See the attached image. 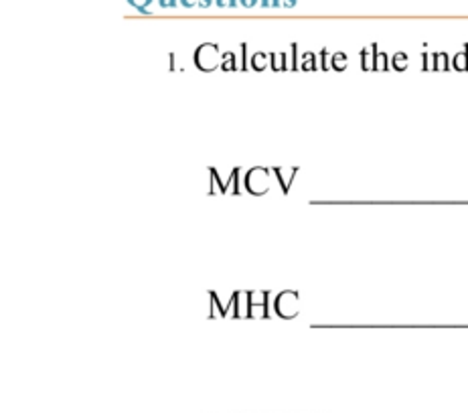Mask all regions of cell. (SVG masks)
Masks as SVG:
<instances>
[{"label": "cell", "mask_w": 468, "mask_h": 413, "mask_svg": "<svg viewBox=\"0 0 468 413\" xmlns=\"http://www.w3.org/2000/svg\"><path fill=\"white\" fill-rule=\"evenodd\" d=\"M217 61H219V57H217V47H213V45H207V47L195 53V65L201 71H213Z\"/></svg>", "instance_id": "1"}]
</instances>
